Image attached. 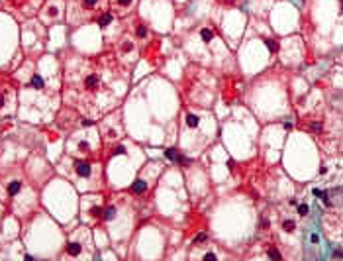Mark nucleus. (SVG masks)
<instances>
[{
    "label": "nucleus",
    "instance_id": "nucleus-1",
    "mask_svg": "<svg viewBox=\"0 0 343 261\" xmlns=\"http://www.w3.org/2000/svg\"><path fill=\"white\" fill-rule=\"evenodd\" d=\"M81 12L92 16V14H98V12H106L104 10V0H81Z\"/></svg>",
    "mask_w": 343,
    "mask_h": 261
},
{
    "label": "nucleus",
    "instance_id": "nucleus-2",
    "mask_svg": "<svg viewBox=\"0 0 343 261\" xmlns=\"http://www.w3.org/2000/svg\"><path fill=\"white\" fill-rule=\"evenodd\" d=\"M98 86H100V75L98 73H88L84 77V81H82V89L86 92H96Z\"/></svg>",
    "mask_w": 343,
    "mask_h": 261
},
{
    "label": "nucleus",
    "instance_id": "nucleus-3",
    "mask_svg": "<svg viewBox=\"0 0 343 261\" xmlns=\"http://www.w3.org/2000/svg\"><path fill=\"white\" fill-rule=\"evenodd\" d=\"M75 173H77V177H81V179H88L90 177V173H92V165L88 163V161H75Z\"/></svg>",
    "mask_w": 343,
    "mask_h": 261
},
{
    "label": "nucleus",
    "instance_id": "nucleus-4",
    "mask_svg": "<svg viewBox=\"0 0 343 261\" xmlns=\"http://www.w3.org/2000/svg\"><path fill=\"white\" fill-rule=\"evenodd\" d=\"M67 255H71V257L82 255V243L78 242V239H71V242L67 243Z\"/></svg>",
    "mask_w": 343,
    "mask_h": 261
},
{
    "label": "nucleus",
    "instance_id": "nucleus-5",
    "mask_svg": "<svg viewBox=\"0 0 343 261\" xmlns=\"http://www.w3.org/2000/svg\"><path fill=\"white\" fill-rule=\"evenodd\" d=\"M147 181L145 179H135L134 181V185H131V192L134 194H145L147 192Z\"/></svg>",
    "mask_w": 343,
    "mask_h": 261
},
{
    "label": "nucleus",
    "instance_id": "nucleus-6",
    "mask_svg": "<svg viewBox=\"0 0 343 261\" xmlns=\"http://www.w3.org/2000/svg\"><path fill=\"white\" fill-rule=\"evenodd\" d=\"M116 8H118L120 12H127L131 6H134V0H114Z\"/></svg>",
    "mask_w": 343,
    "mask_h": 261
},
{
    "label": "nucleus",
    "instance_id": "nucleus-7",
    "mask_svg": "<svg viewBox=\"0 0 343 261\" xmlns=\"http://www.w3.org/2000/svg\"><path fill=\"white\" fill-rule=\"evenodd\" d=\"M112 20H114V16L110 14V12H102V14L98 16V24H100V28H106Z\"/></svg>",
    "mask_w": 343,
    "mask_h": 261
},
{
    "label": "nucleus",
    "instance_id": "nucleus-8",
    "mask_svg": "<svg viewBox=\"0 0 343 261\" xmlns=\"http://www.w3.org/2000/svg\"><path fill=\"white\" fill-rule=\"evenodd\" d=\"M116 214H118V208H116V206H108V208H104V212H102V218H104V220H114Z\"/></svg>",
    "mask_w": 343,
    "mask_h": 261
},
{
    "label": "nucleus",
    "instance_id": "nucleus-9",
    "mask_svg": "<svg viewBox=\"0 0 343 261\" xmlns=\"http://www.w3.org/2000/svg\"><path fill=\"white\" fill-rule=\"evenodd\" d=\"M20 189H22V183H20V181H12V183L8 185V194L14 196V194L20 192Z\"/></svg>",
    "mask_w": 343,
    "mask_h": 261
},
{
    "label": "nucleus",
    "instance_id": "nucleus-10",
    "mask_svg": "<svg viewBox=\"0 0 343 261\" xmlns=\"http://www.w3.org/2000/svg\"><path fill=\"white\" fill-rule=\"evenodd\" d=\"M198 124H200V120H198L196 114H186V126L188 128H196Z\"/></svg>",
    "mask_w": 343,
    "mask_h": 261
},
{
    "label": "nucleus",
    "instance_id": "nucleus-11",
    "mask_svg": "<svg viewBox=\"0 0 343 261\" xmlns=\"http://www.w3.org/2000/svg\"><path fill=\"white\" fill-rule=\"evenodd\" d=\"M30 82H31V86H34V89H43V79H41L39 75H34Z\"/></svg>",
    "mask_w": 343,
    "mask_h": 261
},
{
    "label": "nucleus",
    "instance_id": "nucleus-12",
    "mask_svg": "<svg viewBox=\"0 0 343 261\" xmlns=\"http://www.w3.org/2000/svg\"><path fill=\"white\" fill-rule=\"evenodd\" d=\"M200 35H202V39L208 43V41H212V37H214V34H212V30H208V28H204V30L200 32Z\"/></svg>",
    "mask_w": 343,
    "mask_h": 261
},
{
    "label": "nucleus",
    "instance_id": "nucleus-13",
    "mask_svg": "<svg viewBox=\"0 0 343 261\" xmlns=\"http://www.w3.org/2000/svg\"><path fill=\"white\" fill-rule=\"evenodd\" d=\"M294 228H296V224L292 222V220H284V222H282V230L288 232V234H290V232H294Z\"/></svg>",
    "mask_w": 343,
    "mask_h": 261
},
{
    "label": "nucleus",
    "instance_id": "nucleus-14",
    "mask_svg": "<svg viewBox=\"0 0 343 261\" xmlns=\"http://www.w3.org/2000/svg\"><path fill=\"white\" fill-rule=\"evenodd\" d=\"M102 212H104V210H102L100 206H92V208H90V216H94V218H100Z\"/></svg>",
    "mask_w": 343,
    "mask_h": 261
},
{
    "label": "nucleus",
    "instance_id": "nucleus-15",
    "mask_svg": "<svg viewBox=\"0 0 343 261\" xmlns=\"http://www.w3.org/2000/svg\"><path fill=\"white\" fill-rule=\"evenodd\" d=\"M137 35L139 37H145L147 35V26H145V24H137Z\"/></svg>",
    "mask_w": 343,
    "mask_h": 261
},
{
    "label": "nucleus",
    "instance_id": "nucleus-16",
    "mask_svg": "<svg viewBox=\"0 0 343 261\" xmlns=\"http://www.w3.org/2000/svg\"><path fill=\"white\" fill-rule=\"evenodd\" d=\"M78 149H81L82 153H88V151H90V146H88L86 142H81V143H78Z\"/></svg>",
    "mask_w": 343,
    "mask_h": 261
},
{
    "label": "nucleus",
    "instance_id": "nucleus-17",
    "mask_svg": "<svg viewBox=\"0 0 343 261\" xmlns=\"http://www.w3.org/2000/svg\"><path fill=\"white\" fill-rule=\"evenodd\" d=\"M265 43H267V47L271 49V51H276V49H279V45H276V43H275V41H272V39H267Z\"/></svg>",
    "mask_w": 343,
    "mask_h": 261
},
{
    "label": "nucleus",
    "instance_id": "nucleus-18",
    "mask_svg": "<svg viewBox=\"0 0 343 261\" xmlns=\"http://www.w3.org/2000/svg\"><path fill=\"white\" fill-rule=\"evenodd\" d=\"M298 214H300V216H306V214H308V206H306V204H300V206H298Z\"/></svg>",
    "mask_w": 343,
    "mask_h": 261
},
{
    "label": "nucleus",
    "instance_id": "nucleus-19",
    "mask_svg": "<svg viewBox=\"0 0 343 261\" xmlns=\"http://www.w3.org/2000/svg\"><path fill=\"white\" fill-rule=\"evenodd\" d=\"M204 242H208V234H200L196 238V243H204Z\"/></svg>",
    "mask_w": 343,
    "mask_h": 261
},
{
    "label": "nucleus",
    "instance_id": "nucleus-20",
    "mask_svg": "<svg viewBox=\"0 0 343 261\" xmlns=\"http://www.w3.org/2000/svg\"><path fill=\"white\" fill-rule=\"evenodd\" d=\"M269 257H272V259H280V253H279V251H275V249H271V251H269Z\"/></svg>",
    "mask_w": 343,
    "mask_h": 261
},
{
    "label": "nucleus",
    "instance_id": "nucleus-21",
    "mask_svg": "<svg viewBox=\"0 0 343 261\" xmlns=\"http://www.w3.org/2000/svg\"><path fill=\"white\" fill-rule=\"evenodd\" d=\"M310 128H312L314 132H322V124H320V122H314V124H312Z\"/></svg>",
    "mask_w": 343,
    "mask_h": 261
},
{
    "label": "nucleus",
    "instance_id": "nucleus-22",
    "mask_svg": "<svg viewBox=\"0 0 343 261\" xmlns=\"http://www.w3.org/2000/svg\"><path fill=\"white\" fill-rule=\"evenodd\" d=\"M204 259H218V255H216V253H206Z\"/></svg>",
    "mask_w": 343,
    "mask_h": 261
},
{
    "label": "nucleus",
    "instance_id": "nucleus-23",
    "mask_svg": "<svg viewBox=\"0 0 343 261\" xmlns=\"http://www.w3.org/2000/svg\"><path fill=\"white\" fill-rule=\"evenodd\" d=\"M4 106V94H0V108Z\"/></svg>",
    "mask_w": 343,
    "mask_h": 261
}]
</instances>
